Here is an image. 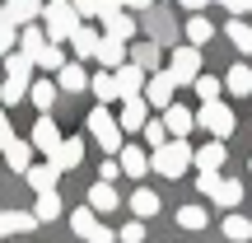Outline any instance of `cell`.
<instances>
[{"instance_id":"cell-18","label":"cell","mask_w":252,"mask_h":243,"mask_svg":"<svg viewBox=\"0 0 252 243\" xmlns=\"http://www.w3.org/2000/svg\"><path fill=\"white\" fill-rule=\"evenodd\" d=\"M5 19L14 28H24V24H37V14H42V0H5Z\"/></svg>"},{"instance_id":"cell-42","label":"cell","mask_w":252,"mask_h":243,"mask_svg":"<svg viewBox=\"0 0 252 243\" xmlns=\"http://www.w3.org/2000/svg\"><path fill=\"white\" fill-rule=\"evenodd\" d=\"M122 243H145V220H131V225H122Z\"/></svg>"},{"instance_id":"cell-11","label":"cell","mask_w":252,"mask_h":243,"mask_svg":"<svg viewBox=\"0 0 252 243\" xmlns=\"http://www.w3.org/2000/svg\"><path fill=\"white\" fill-rule=\"evenodd\" d=\"M126 61L140 66L145 75H154V70H159V61H163V47L150 42V37H145V42H126Z\"/></svg>"},{"instance_id":"cell-4","label":"cell","mask_w":252,"mask_h":243,"mask_svg":"<svg viewBox=\"0 0 252 243\" xmlns=\"http://www.w3.org/2000/svg\"><path fill=\"white\" fill-rule=\"evenodd\" d=\"M89 136L98 140V150H103V154H117L122 145H126V140H122V126H117V117H112L108 103H98V108L89 112Z\"/></svg>"},{"instance_id":"cell-10","label":"cell","mask_w":252,"mask_h":243,"mask_svg":"<svg viewBox=\"0 0 252 243\" xmlns=\"http://www.w3.org/2000/svg\"><path fill=\"white\" fill-rule=\"evenodd\" d=\"M112 84H117V103H122V99H140L145 70H140V66H131V61H122L117 70H112Z\"/></svg>"},{"instance_id":"cell-20","label":"cell","mask_w":252,"mask_h":243,"mask_svg":"<svg viewBox=\"0 0 252 243\" xmlns=\"http://www.w3.org/2000/svg\"><path fill=\"white\" fill-rule=\"evenodd\" d=\"M220 84H224V89L234 94V99H248V94H252V66H248V61L229 66V70H224V80H220Z\"/></svg>"},{"instance_id":"cell-12","label":"cell","mask_w":252,"mask_h":243,"mask_svg":"<svg viewBox=\"0 0 252 243\" xmlns=\"http://www.w3.org/2000/svg\"><path fill=\"white\" fill-rule=\"evenodd\" d=\"M112 159H117V169L126 173V178H145V173H150V154H145V145H122Z\"/></svg>"},{"instance_id":"cell-6","label":"cell","mask_w":252,"mask_h":243,"mask_svg":"<svg viewBox=\"0 0 252 243\" xmlns=\"http://www.w3.org/2000/svg\"><path fill=\"white\" fill-rule=\"evenodd\" d=\"M70 229H75L84 243H112V239H117V234H112V229L103 225V220L94 215L89 206H75V210H70Z\"/></svg>"},{"instance_id":"cell-17","label":"cell","mask_w":252,"mask_h":243,"mask_svg":"<svg viewBox=\"0 0 252 243\" xmlns=\"http://www.w3.org/2000/svg\"><path fill=\"white\" fill-rule=\"evenodd\" d=\"M89 89V75H84L80 61H65L61 70H56V94H84Z\"/></svg>"},{"instance_id":"cell-2","label":"cell","mask_w":252,"mask_h":243,"mask_svg":"<svg viewBox=\"0 0 252 243\" xmlns=\"http://www.w3.org/2000/svg\"><path fill=\"white\" fill-rule=\"evenodd\" d=\"M187 164H191V145L187 140H173V136H168L159 150H150V169L159 173V178H182Z\"/></svg>"},{"instance_id":"cell-36","label":"cell","mask_w":252,"mask_h":243,"mask_svg":"<svg viewBox=\"0 0 252 243\" xmlns=\"http://www.w3.org/2000/svg\"><path fill=\"white\" fill-rule=\"evenodd\" d=\"M89 89H94V99H98V103H117V84H112V70L89 75Z\"/></svg>"},{"instance_id":"cell-13","label":"cell","mask_w":252,"mask_h":243,"mask_svg":"<svg viewBox=\"0 0 252 243\" xmlns=\"http://www.w3.org/2000/svg\"><path fill=\"white\" fill-rule=\"evenodd\" d=\"M224 159H229V145L224 140H210V145H201V150H191V164H196L201 173H220Z\"/></svg>"},{"instance_id":"cell-19","label":"cell","mask_w":252,"mask_h":243,"mask_svg":"<svg viewBox=\"0 0 252 243\" xmlns=\"http://www.w3.org/2000/svg\"><path fill=\"white\" fill-rule=\"evenodd\" d=\"M117 206H122V197H117L112 182H94V187H89V210H94V215H112Z\"/></svg>"},{"instance_id":"cell-14","label":"cell","mask_w":252,"mask_h":243,"mask_svg":"<svg viewBox=\"0 0 252 243\" xmlns=\"http://www.w3.org/2000/svg\"><path fill=\"white\" fill-rule=\"evenodd\" d=\"M103 33L108 37H117V42H135V19H131V9H112V14H103Z\"/></svg>"},{"instance_id":"cell-34","label":"cell","mask_w":252,"mask_h":243,"mask_svg":"<svg viewBox=\"0 0 252 243\" xmlns=\"http://www.w3.org/2000/svg\"><path fill=\"white\" fill-rule=\"evenodd\" d=\"M210 201H215V206H229V210H234L238 201H243V182H238V178H220V187H215V197H210Z\"/></svg>"},{"instance_id":"cell-5","label":"cell","mask_w":252,"mask_h":243,"mask_svg":"<svg viewBox=\"0 0 252 243\" xmlns=\"http://www.w3.org/2000/svg\"><path fill=\"white\" fill-rule=\"evenodd\" d=\"M168 75H173V84H191L201 75V47H191V42H178L168 52Z\"/></svg>"},{"instance_id":"cell-32","label":"cell","mask_w":252,"mask_h":243,"mask_svg":"<svg viewBox=\"0 0 252 243\" xmlns=\"http://www.w3.org/2000/svg\"><path fill=\"white\" fill-rule=\"evenodd\" d=\"M5 164H9L14 173H24L28 164H33V145H28V140H19V136H14V140L5 145Z\"/></svg>"},{"instance_id":"cell-52","label":"cell","mask_w":252,"mask_h":243,"mask_svg":"<svg viewBox=\"0 0 252 243\" xmlns=\"http://www.w3.org/2000/svg\"><path fill=\"white\" fill-rule=\"evenodd\" d=\"M248 169H252V159H248Z\"/></svg>"},{"instance_id":"cell-40","label":"cell","mask_w":252,"mask_h":243,"mask_svg":"<svg viewBox=\"0 0 252 243\" xmlns=\"http://www.w3.org/2000/svg\"><path fill=\"white\" fill-rule=\"evenodd\" d=\"M24 94H28L24 80H5V84H0V108H14V103H24Z\"/></svg>"},{"instance_id":"cell-9","label":"cell","mask_w":252,"mask_h":243,"mask_svg":"<svg viewBox=\"0 0 252 243\" xmlns=\"http://www.w3.org/2000/svg\"><path fill=\"white\" fill-rule=\"evenodd\" d=\"M159 122H163V131H168L173 140H187V136L196 131V112H187V103H168Z\"/></svg>"},{"instance_id":"cell-33","label":"cell","mask_w":252,"mask_h":243,"mask_svg":"<svg viewBox=\"0 0 252 243\" xmlns=\"http://www.w3.org/2000/svg\"><path fill=\"white\" fill-rule=\"evenodd\" d=\"M224 33H229V42H234L243 56H252V24H248V19H229Z\"/></svg>"},{"instance_id":"cell-25","label":"cell","mask_w":252,"mask_h":243,"mask_svg":"<svg viewBox=\"0 0 252 243\" xmlns=\"http://www.w3.org/2000/svg\"><path fill=\"white\" fill-rule=\"evenodd\" d=\"M159 206H163L159 192H150V187H135V192H131V210H135V220H154V215H159Z\"/></svg>"},{"instance_id":"cell-31","label":"cell","mask_w":252,"mask_h":243,"mask_svg":"<svg viewBox=\"0 0 252 243\" xmlns=\"http://www.w3.org/2000/svg\"><path fill=\"white\" fill-rule=\"evenodd\" d=\"M42 47H47V33H42L37 24H24V28H19V47H14V52H24V56H37Z\"/></svg>"},{"instance_id":"cell-22","label":"cell","mask_w":252,"mask_h":243,"mask_svg":"<svg viewBox=\"0 0 252 243\" xmlns=\"http://www.w3.org/2000/svg\"><path fill=\"white\" fill-rule=\"evenodd\" d=\"M98 37H103V33H98V28H89V24H80V28H75V33L65 37V42L75 47V61H89V56L98 52Z\"/></svg>"},{"instance_id":"cell-16","label":"cell","mask_w":252,"mask_h":243,"mask_svg":"<svg viewBox=\"0 0 252 243\" xmlns=\"http://www.w3.org/2000/svg\"><path fill=\"white\" fill-rule=\"evenodd\" d=\"M80 159H84V140H80V136H61V145H56L52 164H56L61 173H70V169H80Z\"/></svg>"},{"instance_id":"cell-8","label":"cell","mask_w":252,"mask_h":243,"mask_svg":"<svg viewBox=\"0 0 252 243\" xmlns=\"http://www.w3.org/2000/svg\"><path fill=\"white\" fill-rule=\"evenodd\" d=\"M173 94H178V84H173V75H168V70H154V75H145V89H140V99L150 103V108H168V103H173Z\"/></svg>"},{"instance_id":"cell-48","label":"cell","mask_w":252,"mask_h":243,"mask_svg":"<svg viewBox=\"0 0 252 243\" xmlns=\"http://www.w3.org/2000/svg\"><path fill=\"white\" fill-rule=\"evenodd\" d=\"M220 5H224V9H229V14H234V19H238V14H248V5H252V0H220Z\"/></svg>"},{"instance_id":"cell-49","label":"cell","mask_w":252,"mask_h":243,"mask_svg":"<svg viewBox=\"0 0 252 243\" xmlns=\"http://www.w3.org/2000/svg\"><path fill=\"white\" fill-rule=\"evenodd\" d=\"M178 5H182V9H187V14H201V9H206V5H210V0H178Z\"/></svg>"},{"instance_id":"cell-47","label":"cell","mask_w":252,"mask_h":243,"mask_svg":"<svg viewBox=\"0 0 252 243\" xmlns=\"http://www.w3.org/2000/svg\"><path fill=\"white\" fill-rule=\"evenodd\" d=\"M9 140H14V126H9V112L5 108H0V150H5V145Z\"/></svg>"},{"instance_id":"cell-27","label":"cell","mask_w":252,"mask_h":243,"mask_svg":"<svg viewBox=\"0 0 252 243\" xmlns=\"http://www.w3.org/2000/svg\"><path fill=\"white\" fill-rule=\"evenodd\" d=\"M61 197H56V192H37V206H33V220L37 225H52V220H61Z\"/></svg>"},{"instance_id":"cell-15","label":"cell","mask_w":252,"mask_h":243,"mask_svg":"<svg viewBox=\"0 0 252 243\" xmlns=\"http://www.w3.org/2000/svg\"><path fill=\"white\" fill-rule=\"evenodd\" d=\"M56 178H61V169H56L52 159H42V164H28L24 169V182L33 192H56Z\"/></svg>"},{"instance_id":"cell-26","label":"cell","mask_w":252,"mask_h":243,"mask_svg":"<svg viewBox=\"0 0 252 243\" xmlns=\"http://www.w3.org/2000/svg\"><path fill=\"white\" fill-rule=\"evenodd\" d=\"M24 99H33L37 112H52V103H56V80H28V94H24Z\"/></svg>"},{"instance_id":"cell-7","label":"cell","mask_w":252,"mask_h":243,"mask_svg":"<svg viewBox=\"0 0 252 243\" xmlns=\"http://www.w3.org/2000/svg\"><path fill=\"white\" fill-rule=\"evenodd\" d=\"M28 145H33L42 159H52L56 154V145H61V126L52 122V112H37V122H33V136H28Z\"/></svg>"},{"instance_id":"cell-41","label":"cell","mask_w":252,"mask_h":243,"mask_svg":"<svg viewBox=\"0 0 252 243\" xmlns=\"http://www.w3.org/2000/svg\"><path fill=\"white\" fill-rule=\"evenodd\" d=\"M140 131H145V145H150V150H159V145L168 140V131H163V122H159V117H145Z\"/></svg>"},{"instance_id":"cell-24","label":"cell","mask_w":252,"mask_h":243,"mask_svg":"<svg viewBox=\"0 0 252 243\" xmlns=\"http://www.w3.org/2000/svg\"><path fill=\"white\" fill-rule=\"evenodd\" d=\"M37 220H33V210H0V239H9V234H28Z\"/></svg>"},{"instance_id":"cell-30","label":"cell","mask_w":252,"mask_h":243,"mask_svg":"<svg viewBox=\"0 0 252 243\" xmlns=\"http://www.w3.org/2000/svg\"><path fill=\"white\" fill-rule=\"evenodd\" d=\"M182 33H187V42H191V47H206L210 37H215V24H210L206 14H191V19H187V28H182Z\"/></svg>"},{"instance_id":"cell-51","label":"cell","mask_w":252,"mask_h":243,"mask_svg":"<svg viewBox=\"0 0 252 243\" xmlns=\"http://www.w3.org/2000/svg\"><path fill=\"white\" fill-rule=\"evenodd\" d=\"M248 14H252V5H248Z\"/></svg>"},{"instance_id":"cell-3","label":"cell","mask_w":252,"mask_h":243,"mask_svg":"<svg viewBox=\"0 0 252 243\" xmlns=\"http://www.w3.org/2000/svg\"><path fill=\"white\" fill-rule=\"evenodd\" d=\"M196 126H201V131H210V140H229V136L238 131V117H234V108H224L220 99H210V103H201Z\"/></svg>"},{"instance_id":"cell-46","label":"cell","mask_w":252,"mask_h":243,"mask_svg":"<svg viewBox=\"0 0 252 243\" xmlns=\"http://www.w3.org/2000/svg\"><path fill=\"white\" fill-rule=\"evenodd\" d=\"M117 178H122V169H117V159L108 154V159L98 164V182H117Z\"/></svg>"},{"instance_id":"cell-39","label":"cell","mask_w":252,"mask_h":243,"mask_svg":"<svg viewBox=\"0 0 252 243\" xmlns=\"http://www.w3.org/2000/svg\"><path fill=\"white\" fill-rule=\"evenodd\" d=\"M191 89H196L201 103H210V99H220V89H224V84H220V75H196V80H191Z\"/></svg>"},{"instance_id":"cell-23","label":"cell","mask_w":252,"mask_h":243,"mask_svg":"<svg viewBox=\"0 0 252 243\" xmlns=\"http://www.w3.org/2000/svg\"><path fill=\"white\" fill-rule=\"evenodd\" d=\"M94 61H98L103 70H117V66L126 61V42H117V37L103 33V37H98V52H94Z\"/></svg>"},{"instance_id":"cell-38","label":"cell","mask_w":252,"mask_h":243,"mask_svg":"<svg viewBox=\"0 0 252 243\" xmlns=\"http://www.w3.org/2000/svg\"><path fill=\"white\" fill-rule=\"evenodd\" d=\"M178 225L182 229H206L210 225V210L206 206H178Z\"/></svg>"},{"instance_id":"cell-37","label":"cell","mask_w":252,"mask_h":243,"mask_svg":"<svg viewBox=\"0 0 252 243\" xmlns=\"http://www.w3.org/2000/svg\"><path fill=\"white\" fill-rule=\"evenodd\" d=\"M145 14L154 19V33H150V42H159V47H163V42H173V19L163 14V9H154V5L145 9Z\"/></svg>"},{"instance_id":"cell-35","label":"cell","mask_w":252,"mask_h":243,"mask_svg":"<svg viewBox=\"0 0 252 243\" xmlns=\"http://www.w3.org/2000/svg\"><path fill=\"white\" fill-rule=\"evenodd\" d=\"M65 61H70V56H65V52H61V42H47V47H42V52H37V56H33V66H37V70H61V66H65Z\"/></svg>"},{"instance_id":"cell-45","label":"cell","mask_w":252,"mask_h":243,"mask_svg":"<svg viewBox=\"0 0 252 243\" xmlns=\"http://www.w3.org/2000/svg\"><path fill=\"white\" fill-rule=\"evenodd\" d=\"M70 9H75V14H80V19H98V0H70Z\"/></svg>"},{"instance_id":"cell-44","label":"cell","mask_w":252,"mask_h":243,"mask_svg":"<svg viewBox=\"0 0 252 243\" xmlns=\"http://www.w3.org/2000/svg\"><path fill=\"white\" fill-rule=\"evenodd\" d=\"M215 187H220V173H196V192L201 197H215Z\"/></svg>"},{"instance_id":"cell-21","label":"cell","mask_w":252,"mask_h":243,"mask_svg":"<svg viewBox=\"0 0 252 243\" xmlns=\"http://www.w3.org/2000/svg\"><path fill=\"white\" fill-rule=\"evenodd\" d=\"M145 117H150V103H145V99H122V117H117L122 136H126V131H140Z\"/></svg>"},{"instance_id":"cell-28","label":"cell","mask_w":252,"mask_h":243,"mask_svg":"<svg viewBox=\"0 0 252 243\" xmlns=\"http://www.w3.org/2000/svg\"><path fill=\"white\" fill-rule=\"evenodd\" d=\"M5 61V80H33V56H24V52H9V56H0Z\"/></svg>"},{"instance_id":"cell-50","label":"cell","mask_w":252,"mask_h":243,"mask_svg":"<svg viewBox=\"0 0 252 243\" xmlns=\"http://www.w3.org/2000/svg\"><path fill=\"white\" fill-rule=\"evenodd\" d=\"M154 0H122V9H150Z\"/></svg>"},{"instance_id":"cell-1","label":"cell","mask_w":252,"mask_h":243,"mask_svg":"<svg viewBox=\"0 0 252 243\" xmlns=\"http://www.w3.org/2000/svg\"><path fill=\"white\" fill-rule=\"evenodd\" d=\"M42 33H47V42H65V37L75 33V28L84 24L80 14L70 9V0H42Z\"/></svg>"},{"instance_id":"cell-29","label":"cell","mask_w":252,"mask_h":243,"mask_svg":"<svg viewBox=\"0 0 252 243\" xmlns=\"http://www.w3.org/2000/svg\"><path fill=\"white\" fill-rule=\"evenodd\" d=\"M220 229H224V239H229V243H248V239H252V220H248V215H238V210H229Z\"/></svg>"},{"instance_id":"cell-43","label":"cell","mask_w":252,"mask_h":243,"mask_svg":"<svg viewBox=\"0 0 252 243\" xmlns=\"http://www.w3.org/2000/svg\"><path fill=\"white\" fill-rule=\"evenodd\" d=\"M19 47V28H9V24H0V56H9Z\"/></svg>"}]
</instances>
